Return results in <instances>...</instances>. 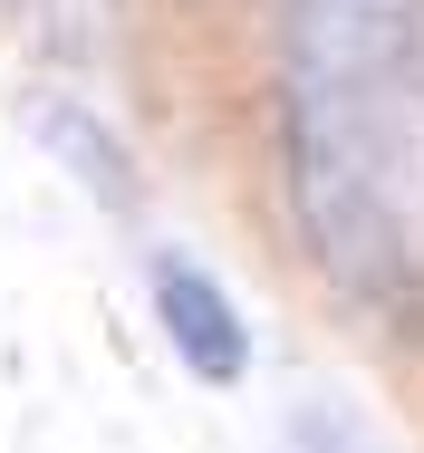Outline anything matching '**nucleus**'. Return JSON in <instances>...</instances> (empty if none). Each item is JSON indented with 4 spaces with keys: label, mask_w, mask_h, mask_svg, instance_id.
Listing matches in <instances>:
<instances>
[{
    "label": "nucleus",
    "mask_w": 424,
    "mask_h": 453,
    "mask_svg": "<svg viewBox=\"0 0 424 453\" xmlns=\"http://www.w3.org/2000/svg\"><path fill=\"white\" fill-rule=\"evenodd\" d=\"M280 165L319 271L405 309L424 222V0H280Z\"/></svg>",
    "instance_id": "nucleus-1"
},
{
    "label": "nucleus",
    "mask_w": 424,
    "mask_h": 453,
    "mask_svg": "<svg viewBox=\"0 0 424 453\" xmlns=\"http://www.w3.org/2000/svg\"><path fill=\"white\" fill-rule=\"evenodd\" d=\"M155 319H165V348L193 366L203 386H242V376H251V328H242L232 289L203 271V261L155 251Z\"/></svg>",
    "instance_id": "nucleus-2"
},
{
    "label": "nucleus",
    "mask_w": 424,
    "mask_h": 453,
    "mask_svg": "<svg viewBox=\"0 0 424 453\" xmlns=\"http://www.w3.org/2000/svg\"><path fill=\"white\" fill-rule=\"evenodd\" d=\"M39 135H49L68 165H78V183L106 203V212H126V203H135V165H126V145H116V135H106L87 106H39Z\"/></svg>",
    "instance_id": "nucleus-3"
}]
</instances>
